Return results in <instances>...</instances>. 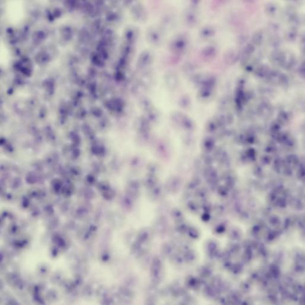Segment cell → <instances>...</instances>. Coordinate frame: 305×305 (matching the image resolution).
Masks as SVG:
<instances>
[{"instance_id":"5","label":"cell","mask_w":305,"mask_h":305,"mask_svg":"<svg viewBox=\"0 0 305 305\" xmlns=\"http://www.w3.org/2000/svg\"><path fill=\"white\" fill-rule=\"evenodd\" d=\"M265 10H266V12L268 14H269L270 16H272L275 13V12L277 11V8L275 5H273L272 4H268L267 5H266Z\"/></svg>"},{"instance_id":"2","label":"cell","mask_w":305,"mask_h":305,"mask_svg":"<svg viewBox=\"0 0 305 305\" xmlns=\"http://www.w3.org/2000/svg\"><path fill=\"white\" fill-rule=\"evenodd\" d=\"M262 33L261 31H258L256 32L253 36L252 37V42L254 45H259L261 44V42L262 41Z\"/></svg>"},{"instance_id":"3","label":"cell","mask_w":305,"mask_h":305,"mask_svg":"<svg viewBox=\"0 0 305 305\" xmlns=\"http://www.w3.org/2000/svg\"><path fill=\"white\" fill-rule=\"evenodd\" d=\"M268 72V68L267 66L261 65L256 70V74L259 77H267Z\"/></svg>"},{"instance_id":"1","label":"cell","mask_w":305,"mask_h":305,"mask_svg":"<svg viewBox=\"0 0 305 305\" xmlns=\"http://www.w3.org/2000/svg\"><path fill=\"white\" fill-rule=\"evenodd\" d=\"M225 56L226 62L229 64H233L239 59V56L234 51H229Z\"/></svg>"},{"instance_id":"4","label":"cell","mask_w":305,"mask_h":305,"mask_svg":"<svg viewBox=\"0 0 305 305\" xmlns=\"http://www.w3.org/2000/svg\"><path fill=\"white\" fill-rule=\"evenodd\" d=\"M254 50H255V48H254L253 45L248 44L244 48L243 55L245 56V58H248L251 55L252 53L253 52Z\"/></svg>"},{"instance_id":"6","label":"cell","mask_w":305,"mask_h":305,"mask_svg":"<svg viewBox=\"0 0 305 305\" xmlns=\"http://www.w3.org/2000/svg\"><path fill=\"white\" fill-rule=\"evenodd\" d=\"M287 36L289 40H294L296 37V32L293 30H290L288 32H287Z\"/></svg>"}]
</instances>
